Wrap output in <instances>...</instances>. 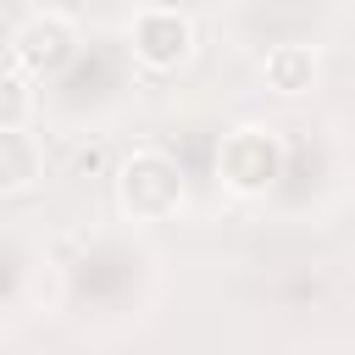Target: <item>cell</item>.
Masks as SVG:
<instances>
[{
  "label": "cell",
  "mask_w": 355,
  "mask_h": 355,
  "mask_svg": "<svg viewBox=\"0 0 355 355\" xmlns=\"http://www.w3.org/2000/svg\"><path fill=\"white\" fill-rule=\"evenodd\" d=\"M116 194H122V211L133 222H161L183 205V172L161 150H133L116 172Z\"/></svg>",
  "instance_id": "cell-1"
},
{
  "label": "cell",
  "mask_w": 355,
  "mask_h": 355,
  "mask_svg": "<svg viewBox=\"0 0 355 355\" xmlns=\"http://www.w3.org/2000/svg\"><path fill=\"white\" fill-rule=\"evenodd\" d=\"M283 172V144L266 128H233L216 150V178L233 194H266Z\"/></svg>",
  "instance_id": "cell-2"
},
{
  "label": "cell",
  "mask_w": 355,
  "mask_h": 355,
  "mask_svg": "<svg viewBox=\"0 0 355 355\" xmlns=\"http://www.w3.org/2000/svg\"><path fill=\"white\" fill-rule=\"evenodd\" d=\"M11 55H17V72H22V78H55V72L72 67L78 33H72L61 17H28V22L11 33Z\"/></svg>",
  "instance_id": "cell-3"
},
{
  "label": "cell",
  "mask_w": 355,
  "mask_h": 355,
  "mask_svg": "<svg viewBox=\"0 0 355 355\" xmlns=\"http://www.w3.org/2000/svg\"><path fill=\"white\" fill-rule=\"evenodd\" d=\"M189 50H194V28H189L183 11H166V6L139 11V22H133V55L150 72H178L189 61Z\"/></svg>",
  "instance_id": "cell-4"
},
{
  "label": "cell",
  "mask_w": 355,
  "mask_h": 355,
  "mask_svg": "<svg viewBox=\"0 0 355 355\" xmlns=\"http://www.w3.org/2000/svg\"><path fill=\"white\" fill-rule=\"evenodd\" d=\"M44 178L39 139L28 128H0V194H28Z\"/></svg>",
  "instance_id": "cell-5"
},
{
  "label": "cell",
  "mask_w": 355,
  "mask_h": 355,
  "mask_svg": "<svg viewBox=\"0 0 355 355\" xmlns=\"http://www.w3.org/2000/svg\"><path fill=\"white\" fill-rule=\"evenodd\" d=\"M266 89H277V94H305L311 83H316V50L311 44H277V50H266Z\"/></svg>",
  "instance_id": "cell-6"
},
{
  "label": "cell",
  "mask_w": 355,
  "mask_h": 355,
  "mask_svg": "<svg viewBox=\"0 0 355 355\" xmlns=\"http://www.w3.org/2000/svg\"><path fill=\"white\" fill-rule=\"evenodd\" d=\"M33 116V89L22 72H0V128H28Z\"/></svg>",
  "instance_id": "cell-7"
}]
</instances>
